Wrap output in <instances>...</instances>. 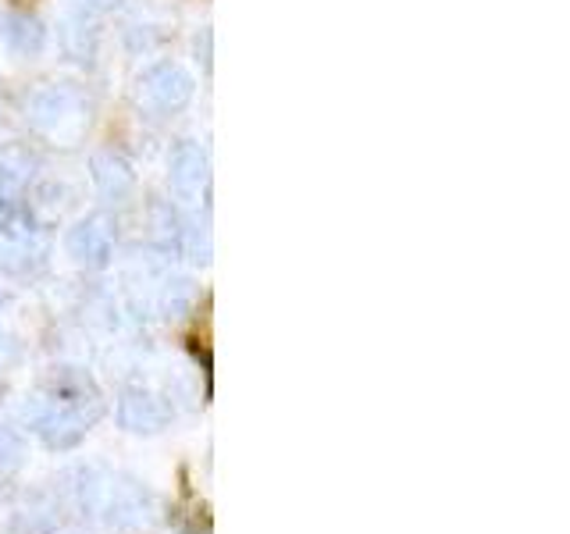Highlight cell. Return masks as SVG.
Wrapping results in <instances>:
<instances>
[{
    "label": "cell",
    "instance_id": "cell-2",
    "mask_svg": "<svg viewBox=\"0 0 570 534\" xmlns=\"http://www.w3.org/2000/svg\"><path fill=\"white\" fill-rule=\"evenodd\" d=\"M94 175H97V186L107 192V196H125L132 189V171H129V165H125L121 157H115V154H104V157H97L94 160Z\"/></svg>",
    "mask_w": 570,
    "mask_h": 534
},
{
    "label": "cell",
    "instance_id": "cell-5",
    "mask_svg": "<svg viewBox=\"0 0 570 534\" xmlns=\"http://www.w3.org/2000/svg\"><path fill=\"white\" fill-rule=\"evenodd\" d=\"M71 249L82 257V260H104L107 254V231L97 225H79L71 231Z\"/></svg>",
    "mask_w": 570,
    "mask_h": 534
},
{
    "label": "cell",
    "instance_id": "cell-4",
    "mask_svg": "<svg viewBox=\"0 0 570 534\" xmlns=\"http://www.w3.org/2000/svg\"><path fill=\"white\" fill-rule=\"evenodd\" d=\"M8 40H11L14 50L36 53V50L43 47V40H47V29H43L40 22H36V18L18 14V18H11V22H8Z\"/></svg>",
    "mask_w": 570,
    "mask_h": 534
},
{
    "label": "cell",
    "instance_id": "cell-1",
    "mask_svg": "<svg viewBox=\"0 0 570 534\" xmlns=\"http://www.w3.org/2000/svg\"><path fill=\"white\" fill-rule=\"evenodd\" d=\"M193 93V82L178 71L175 65H157L142 76V97H147L160 111H175L183 107Z\"/></svg>",
    "mask_w": 570,
    "mask_h": 534
},
{
    "label": "cell",
    "instance_id": "cell-3",
    "mask_svg": "<svg viewBox=\"0 0 570 534\" xmlns=\"http://www.w3.org/2000/svg\"><path fill=\"white\" fill-rule=\"evenodd\" d=\"M171 178H175V186L178 189H196L207 178V160H204V154L196 150V147H183L175 154V171H171Z\"/></svg>",
    "mask_w": 570,
    "mask_h": 534
}]
</instances>
